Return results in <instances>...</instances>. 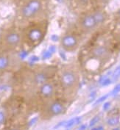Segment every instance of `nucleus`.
<instances>
[{
	"label": "nucleus",
	"instance_id": "f257e3e1",
	"mask_svg": "<svg viewBox=\"0 0 120 130\" xmlns=\"http://www.w3.org/2000/svg\"><path fill=\"white\" fill-rule=\"evenodd\" d=\"M43 9L41 0H26L19 10L20 16L25 19H32L38 16Z\"/></svg>",
	"mask_w": 120,
	"mask_h": 130
},
{
	"label": "nucleus",
	"instance_id": "f03ea898",
	"mask_svg": "<svg viewBox=\"0 0 120 130\" xmlns=\"http://www.w3.org/2000/svg\"><path fill=\"white\" fill-rule=\"evenodd\" d=\"M4 41L8 46L16 47L21 42V35L16 29H9L4 34Z\"/></svg>",
	"mask_w": 120,
	"mask_h": 130
},
{
	"label": "nucleus",
	"instance_id": "7ed1b4c3",
	"mask_svg": "<svg viewBox=\"0 0 120 130\" xmlns=\"http://www.w3.org/2000/svg\"><path fill=\"white\" fill-rule=\"evenodd\" d=\"M44 37V32L40 27H30L27 32V38L32 43H37L41 41Z\"/></svg>",
	"mask_w": 120,
	"mask_h": 130
},
{
	"label": "nucleus",
	"instance_id": "20e7f679",
	"mask_svg": "<svg viewBox=\"0 0 120 130\" xmlns=\"http://www.w3.org/2000/svg\"><path fill=\"white\" fill-rule=\"evenodd\" d=\"M96 25H97V24L93 15L86 16L82 21V27H83V29H85L86 30L93 29Z\"/></svg>",
	"mask_w": 120,
	"mask_h": 130
},
{
	"label": "nucleus",
	"instance_id": "39448f33",
	"mask_svg": "<svg viewBox=\"0 0 120 130\" xmlns=\"http://www.w3.org/2000/svg\"><path fill=\"white\" fill-rule=\"evenodd\" d=\"M62 45L64 48L71 49L77 45V40L75 37L71 35H65L62 38Z\"/></svg>",
	"mask_w": 120,
	"mask_h": 130
},
{
	"label": "nucleus",
	"instance_id": "423d86ee",
	"mask_svg": "<svg viewBox=\"0 0 120 130\" xmlns=\"http://www.w3.org/2000/svg\"><path fill=\"white\" fill-rule=\"evenodd\" d=\"M61 81L64 85L69 87L74 85L75 82V77L72 73L66 72L61 77Z\"/></svg>",
	"mask_w": 120,
	"mask_h": 130
},
{
	"label": "nucleus",
	"instance_id": "0eeeda50",
	"mask_svg": "<svg viewBox=\"0 0 120 130\" xmlns=\"http://www.w3.org/2000/svg\"><path fill=\"white\" fill-rule=\"evenodd\" d=\"M53 86L50 83H44L41 88V94L45 97H50L53 93Z\"/></svg>",
	"mask_w": 120,
	"mask_h": 130
},
{
	"label": "nucleus",
	"instance_id": "6e6552de",
	"mask_svg": "<svg viewBox=\"0 0 120 130\" xmlns=\"http://www.w3.org/2000/svg\"><path fill=\"white\" fill-rule=\"evenodd\" d=\"M63 106L59 102L53 103L50 107L51 113L54 115H59L63 112Z\"/></svg>",
	"mask_w": 120,
	"mask_h": 130
},
{
	"label": "nucleus",
	"instance_id": "1a4fd4ad",
	"mask_svg": "<svg viewBox=\"0 0 120 130\" xmlns=\"http://www.w3.org/2000/svg\"><path fill=\"white\" fill-rule=\"evenodd\" d=\"M10 60L6 56H0V71L5 70L9 65Z\"/></svg>",
	"mask_w": 120,
	"mask_h": 130
},
{
	"label": "nucleus",
	"instance_id": "9d476101",
	"mask_svg": "<svg viewBox=\"0 0 120 130\" xmlns=\"http://www.w3.org/2000/svg\"><path fill=\"white\" fill-rule=\"evenodd\" d=\"M93 53H94V56L97 57H102L106 54L107 51H106L105 48L103 46H99V47H97L96 49H94Z\"/></svg>",
	"mask_w": 120,
	"mask_h": 130
},
{
	"label": "nucleus",
	"instance_id": "9b49d317",
	"mask_svg": "<svg viewBox=\"0 0 120 130\" xmlns=\"http://www.w3.org/2000/svg\"><path fill=\"white\" fill-rule=\"evenodd\" d=\"M81 121V117H77V118H71L68 121H66L64 126L66 128H69L71 127L74 125L78 124V123Z\"/></svg>",
	"mask_w": 120,
	"mask_h": 130
},
{
	"label": "nucleus",
	"instance_id": "f8f14e48",
	"mask_svg": "<svg viewBox=\"0 0 120 130\" xmlns=\"http://www.w3.org/2000/svg\"><path fill=\"white\" fill-rule=\"evenodd\" d=\"M46 80V76L44 73H38L35 76V82L37 84H44Z\"/></svg>",
	"mask_w": 120,
	"mask_h": 130
},
{
	"label": "nucleus",
	"instance_id": "ddd939ff",
	"mask_svg": "<svg viewBox=\"0 0 120 130\" xmlns=\"http://www.w3.org/2000/svg\"><path fill=\"white\" fill-rule=\"evenodd\" d=\"M94 18H95V21L97 22V24H99L101 23H103L105 20V16L104 14L102 13V12H96L93 14Z\"/></svg>",
	"mask_w": 120,
	"mask_h": 130
},
{
	"label": "nucleus",
	"instance_id": "4468645a",
	"mask_svg": "<svg viewBox=\"0 0 120 130\" xmlns=\"http://www.w3.org/2000/svg\"><path fill=\"white\" fill-rule=\"evenodd\" d=\"M118 123H119V118L116 117L111 118L108 120V124L110 126H116V124H118Z\"/></svg>",
	"mask_w": 120,
	"mask_h": 130
},
{
	"label": "nucleus",
	"instance_id": "2eb2a0df",
	"mask_svg": "<svg viewBox=\"0 0 120 130\" xmlns=\"http://www.w3.org/2000/svg\"><path fill=\"white\" fill-rule=\"evenodd\" d=\"M99 121V116H95L94 118H93L91 120V121H90V123H89V126L91 127V126H94Z\"/></svg>",
	"mask_w": 120,
	"mask_h": 130
},
{
	"label": "nucleus",
	"instance_id": "dca6fc26",
	"mask_svg": "<svg viewBox=\"0 0 120 130\" xmlns=\"http://www.w3.org/2000/svg\"><path fill=\"white\" fill-rule=\"evenodd\" d=\"M108 97V94H106V95H105V96H102L101 98H99V99H97V101L94 103V104H99V103H101V102H103V101H105V100L107 99Z\"/></svg>",
	"mask_w": 120,
	"mask_h": 130
},
{
	"label": "nucleus",
	"instance_id": "f3484780",
	"mask_svg": "<svg viewBox=\"0 0 120 130\" xmlns=\"http://www.w3.org/2000/svg\"><path fill=\"white\" fill-rule=\"evenodd\" d=\"M120 92V84H119V85H117L115 88H114V89L113 90V91H112V95L113 96H115V95H116L118 93H119Z\"/></svg>",
	"mask_w": 120,
	"mask_h": 130
},
{
	"label": "nucleus",
	"instance_id": "a211bd4d",
	"mask_svg": "<svg viewBox=\"0 0 120 130\" xmlns=\"http://www.w3.org/2000/svg\"><path fill=\"white\" fill-rule=\"evenodd\" d=\"M5 121V115L3 112L0 111V125L3 124Z\"/></svg>",
	"mask_w": 120,
	"mask_h": 130
},
{
	"label": "nucleus",
	"instance_id": "6ab92c4d",
	"mask_svg": "<svg viewBox=\"0 0 120 130\" xmlns=\"http://www.w3.org/2000/svg\"><path fill=\"white\" fill-rule=\"evenodd\" d=\"M52 54L50 51L46 52L44 54V55H43V59H44V60H46V59H48V58L51 57H52Z\"/></svg>",
	"mask_w": 120,
	"mask_h": 130
},
{
	"label": "nucleus",
	"instance_id": "aec40b11",
	"mask_svg": "<svg viewBox=\"0 0 120 130\" xmlns=\"http://www.w3.org/2000/svg\"><path fill=\"white\" fill-rule=\"evenodd\" d=\"M111 82V79H108V78H106V79H105L103 80V82H102V85H103V86H107V85H110Z\"/></svg>",
	"mask_w": 120,
	"mask_h": 130
},
{
	"label": "nucleus",
	"instance_id": "412c9836",
	"mask_svg": "<svg viewBox=\"0 0 120 130\" xmlns=\"http://www.w3.org/2000/svg\"><path fill=\"white\" fill-rule=\"evenodd\" d=\"M37 121H38V118H37V117L34 118H33L29 122V126H33V124H35V122H36Z\"/></svg>",
	"mask_w": 120,
	"mask_h": 130
},
{
	"label": "nucleus",
	"instance_id": "4be33fe9",
	"mask_svg": "<svg viewBox=\"0 0 120 130\" xmlns=\"http://www.w3.org/2000/svg\"><path fill=\"white\" fill-rule=\"evenodd\" d=\"M111 106V103L110 102H106L103 105V110H107Z\"/></svg>",
	"mask_w": 120,
	"mask_h": 130
},
{
	"label": "nucleus",
	"instance_id": "5701e85b",
	"mask_svg": "<svg viewBox=\"0 0 120 130\" xmlns=\"http://www.w3.org/2000/svg\"><path fill=\"white\" fill-rule=\"evenodd\" d=\"M55 50H56V49H55V47L54 46H50V49H49V51H50L52 54L55 52Z\"/></svg>",
	"mask_w": 120,
	"mask_h": 130
},
{
	"label": "nucleus",
	"instance_id": "b1692460",
	"mask_svg": "<svg viewBox=\"0 0 120 130\" xmlns=\"http://www.w3.org/2000/svg\"><path fill=\"white\" fill-rule=\"evenodd\" d=\"M27 55V52H23L22 53H21V58H25L26 56Z\"/></svg>",
	"mask_w": 120,
	"mask_h": 130
},
{
	"label": "nucleus",
	"instance_id": "393cba45",
	"mask_svg": "<svg viewBox=\"0 0 120 130\" xmlns=\"http://www.w3.org/2000/svg\"><path fill=\"white\" fill-rule=\"evenodd\" d=\"M86 127H87V126H86V124H83V125H82V126L79 128L78 130H85V129H86Z\"/></svg>",
	"mask_w": 120,
	"mask_h": 130
},
{
	"label": "nucleus",
	"instance_id": "a878e982",
	"mask_svg": "<svg viewBox=\"0 0 120 130\" xmlns=\"http://www.w3.org/2000/svg\"><path fill=\"white\" fill-rule=\"evenodd\" d=\"M91 130H104L103 126H99V127H96V128H93Z\"/></svg>",
	"mask_w": 120,
	"mask_h": 130
},
{
	"label": "nucleus",
	"instance_id": "bb28decb",
	"mask_svg": "<svg viewBox=\"0 0 120 130\" xmlns=\"http://www.w3.org/2000/svg\"><path fill=\"white\" fill-rule=\"evenodd\" d=\"M39 59L37 57H35V56H34V57H33L32 58H31V60L32 61H38Z\"/></svg>",
	"mask_w": 120,
	"mask_h": 130
},
{
	"label": "nucleus",
	"instance_id": "cd10ccee",
	"mask_svg": "<svg viewBox=\"0 0 120 130\" xmlns=\"http://www.w3.org/2000/svg\"><path fill=\"white\" fill-rule=\"evenodd\" d=\"M88 1L89 0H80V2L83 4H86V3L88 2Z\"/></svg>",
	"mask_w": 120,
	"mask_h": 130
},
{
	"label": "nucleus",
	"instance_id": "c85d7f7f",
	"mask_svg": "<svg viewBox=\"0 0 120 130\" xmlns=\"http://www.w3.org/2000/svg\"><path fill=\"white\" fill-rule=\"evenodd\" d=\"M52 39L53 41H57V40H58V37H56L55 35H53L52 38Z\"/></svg>",
	"mask_w": 120,
	"mask_h": 130
},
{
	"label": "nucleus",
	"instance_id": "c756f323",
	"mask_svg": "<svg viewBox=\"0 0 120 130\" xmlns=\"http://www.w3.org/2000/svg\"><path fill=\"white\" fill-rule=\"evenodd\" d=\"M113 130H120V129H118V128H116V129H114Z\"/></svg>",
	"mask_w": 120,
	"mask_h": 130
},
{
	"label": "nucleus",
	"instance_id": "7c9ffc66",
	"mask_svg": "<svg viewBox=\"0 0 120 130\" xmlns=\"http://www.w3.org/2000/svg\"><path fill=\"white\" fill-rule=\"evenodd\" d=\"M11 130H19V129H11Z\"/></svg>",
	"mask_w": 120,
	"mask_h": 130
},
{
	"label": "nucleus",
	"instance_id": "2f4dec72",
	"mask_svg": "<svg viewBox=\"0 0 120 130\" xmlns=\"http://www.w3.org/2000/svg\"><path fill=\"white\" fill-rule=\"evenodd\" d=\"M119 18H120V10H119Z\"/></svg>",
	"mask_w": 120,
	"mask_h": 130
},
{
	"label": "nucleus",
	"instance_id": "473e14b6",
	"mask_svg": "<svg viewBox=\"0 0 120 130\" xmlns=\"http://www.w3.org/2000/svg\"><path fill=\"white\" fill-rule=\"evenodd\" d=\"M103 1H107V0H103Z\"/></svg>",
	"mask_w": 120,
	"mask_h": 130
},
{
	"label": "nucleus",
	"instance_id": "72a5a7b5",
	"mask_svg": "<svg viewBox=\"0 0 120 130\" xmlns=\"http://www.w3.org/2000/svg\"><path fill=\"white\" fill-rule=\"evenodd\" d=\"M67 130H69V129H67Z\"/></svg>",
	"mask_w": 120,
	"mask_h": 130
},
{
	"label": "nucleus",
	"instance_id": "f704fd0d",
	"mask_svg": "<svg viewBox=\"0 0 120 130\" xmlns=\"http://www.w3.org/2000/svg\"><path fill=\"white\" fill-rule=\"evenodd\" d=\"M119 73H120V71H119Z\"/></svg>",
	"mask_w": 120,
	"mask_h": 130
}]
</instances>
